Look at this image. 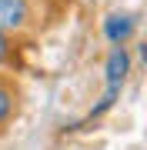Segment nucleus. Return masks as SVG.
Wrapping results in <instances>:
<instances>
[{
    "label": "nucleus",
    "instance_id": "obj_1",
    "mask_svg": "<svg viewBox=\"0 0 147 150\" xmlns=\"http://www.w3.org/2000/svg\"><path fill=\"white\" fill-rule=\"evenodd\" d=\"M127 70H131V57H127V47H124V43H117V47L107 54V64H104V80H107V87H104V97H100V103H97V107L87 113V120L104 117V113H107V110L117 103L120 90H124V80H127Z\"/></svg>",
    "mask_w": 147,
    "mask_h": 150
},
{
    "label": "nucleus",
    "instance_id": "obj_2",
    "mask_svg": "<svg viewBox=\"0 0 147 150\" xmlns=\"http://www.w3.org/2000/svg\"><path fill=\"white\" fill-rule=\"evenodd\" d=\"M134 30H137V17L134 13H110L104 20V37L114 43V47L117 43H127Z\"/></svg>",
    "mask_w": 147,
    "mask_h": 150
},
{
    "label": "nucleus",
    "instance_id": "obj_3",
    "mask_svg": "<svg viewBox=\"0 0 147 150\" xmlns=\"http://www.w3.org/2000/svg\"><path fill=\"white\" fill-rule=\"evenodd\" d=\"M27 20V4L23 0H0V27H23Z\"/></svg>",
    "mask_w": 147,
    "mask_h": 150
},
{
    "label": "nucleus",
    "instance_id": "obj_4",
    "mask_svg": "<svg viewBox=\"0 0 147 150\" xmlns=\"http://www.w3.org/2000/svg\"><path fill=\"white\" fill-rule=\"evenodd\" d=\"M10 110H13V93L7 87H0V123L10 117Z\"/></svg>",
    "mask_w": 147,
    "mask_h": 150
},
{
    "label": "nucleus",
    "instance_id": "obj_5",
    "mask_svg": "<svg viewBox=\"0 0 147 150\" xmlns=\"http://www.w3.org/2000/svg\"><path fill=\"white\" fill-rule=\"evenodd\" d=\"M7 54H10V43H7V33H4V27H0V64L7 60Z\"/></svg>",
    "mask_w": 147,
    "mask_h": 150
}]
</instances>
